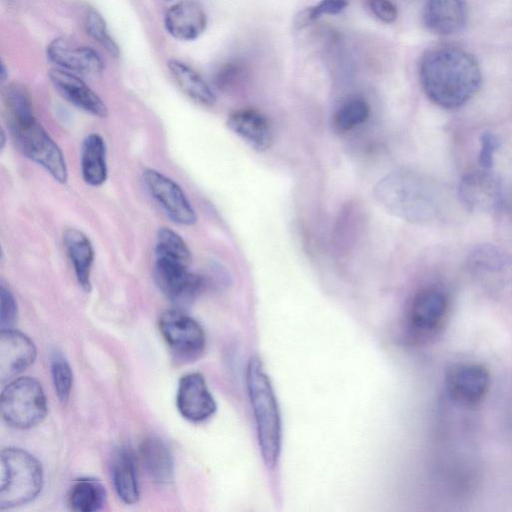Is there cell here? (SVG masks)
<instances>
[{
    "label": "cell",
    "mask_w": 512,
    "mask_h": 512,
    "mask_svg": "<svg viewBox=\"0 0 512 512\" xmlns=\"http://www.w3.org/2000/svg\"><path fill=\"white\" fill-rule=\"evenodd\" d=\"M459 197L471 211L491 213L502 204L500 179L491 169H475L464 174L459 183Z\"/></svg>",
    "instance_id": "8fae6325"
},
{
    "label": "cell",
    "mask_w": 512,
    "mask_h": 512,
    "mask_svg": "<svg viewBox=\"0 0 512 512\" xmlns=\"http://www.w3.org/2000/svg\"><path fill=\"white\" fill-rule=\"evenodd\" d=\"M1 414L11 427L27 429L39 424L47 413V400L38 380L12 379L1 393Z\"/></svg>",
    "instance_id": "8992f818"
},
{
    "label": "cell",
    "mask_w": 512,
    "mask_h": 512,
    "mask_svg": "<svg viewBox=\"0 0 512 512\" xmlns=\"http://www.w3.org/2000/svg\"><path fill=\"white\" fill-rule=\"evenodd\" d=\"M467 264L472 272L482 277L494 278L512 273V259L492 245H481L474 249Z\"/></svg>",
    "instance_id": "d4e9b609"
},
{
    "label": "cell",
    "mask_w": 512,
    "mask_h": 512,
    "mask_svg": "<svg viewBox=\"0 0 512 512\" xmlns=\"http://www.w3.org/2000/svg\"><path fill=\"white\" fill-rule=\"evenodd\" d=\"M0 77H1V80L2 81H5L6 77H7V72H6V68L4 66V63H1V68H0Z\"/></svg>",
    "instance_id": "e575fe53"
},
{
    "label": "cell",
    "mask_w": 512,
    "mask_h": 512,
    "mask_svg": "<svg viewBox=\"0 0 512 512\" xmlns=\"http://www.w3.org/2000/svg\"><path fill=\"white\" fill-rule=\"evenodd\" d=\"M373 193L389 214L408 222L427 223L440 214L438 187L415 171H392L377 182Z\"/></svg>",
    "instance_id": "3957f363"
},
{
    "label": "cell",
    "mask_w": 512,
    "mask_h": 512,
    "mask_svg": "<svg viewBox=\"0 0 512 512\" xmlns=\"http://www.w3.org/2000/svg\"><path fill=\"white\" fill-rule=\"evenodd\" d=\"M4 110L8 130L17 149L41 166L58 183L68 180L64 154L36 118L26 89L9 85L4 93Z\"/></svg>",
    "instance_id": "7a4b0ae2"
},
{
    "label": "cell",
    "mask_w": 512,
    "mask_h": 512,
    "mask_svg": "<svg viewBox=\"0 0 512 512\" xmlns=\"http://www.w3.org/2000/svg\"><path fill=\"white\" fill-rule=\"evenodd\" d=\"M500 145L498 137L491 131H484L480 136L478 164L480 168L492 169L494 155Z\"/></svg>",
    "instance_id": "d6a6232c"
},
{
    "label": "cell",
    "mask_w": 512,
    "mask_h": 512,
    "mask_svg": "<svg viewBox=\"0 0 512 512\" xmlns=\"http://www.w3.org/2000/svg\"><path fill=\"white\" fill-rule=\"evenodd\" d=\"M63 244L79 286L89 292L94 263V249L89 237L79 229L68 228L63 233Z\"/></svg>",
    "instance_id": "ffe728a7"
},
{
    "label": "cell",
    "mask_w": 512,
    "mask_h": 512,
    "mask_svg": "<svg viewBox=\"0 0 512 512\" xmlns=\"http://www.w3.org/2000/svg\"><path fill=\"white\" fill-rule=\"evenodd\" d=\"M349 5V0H320L317 4L302 10L295 19L299 27L320 18L323 15H336L341 13Z\"/></svg>",
    "instance_id": "4dcf8cb0"
},
{
    "label": "cell",
    "mask_w": 512,
    "mask_h": 512,
    "mask_svg": "<svg viewBox=\"0 0 512 512\" xmlns=\"http://www.w3.org/2000/svg\"><path fill=\"white\" fill-rule=\"evenodd\" d=\"M48 78L53 87L71 104L98 118L108 116V108L77 74L61 68H52Z\"/></svg>",
    "instance_id": "9a60e30c"
},
{
    "label": "cell",
    "mask_w": 512,
    "mask_h": 512,
    "mask_svg": "<svg viewBox=\"0 0 512 512\" xmlns=\"http://www.w3.org/2000/svg\"><path fill=\"white\" fill-rule=\"evenodd\" d=\"M155 261L189 266L192 261L191 251L184 239L174 230L161 227L158 229L154 246Z\"/></svg>",
    "instance_id": "4316f807"
},
{
    "label": "cell",
    "mask_w": 512,
    "mask_h": 512,
    "mask_svg": "<svg viewBox=\"0 0 512 512\" xmlns=\"http://www.w3.org/2000/svg\"><path fill=\"white\" fill-rule=\"evenodd\" d=\"M227 127L253 150L264 152L273 142V130L268 119L254 109H240L231 113Z\"/></svg>",
    "instance_id": "ac0fdd59"
},
{
    "label": "cell",
    "mask_w": 512,
    "mask_h": 512,
    "mask_svg": "<svg viewBox=\"0 0 512 512\" xmlns=\"http://www.w3.org/2000/svg\"><path fill=\"white\" fill-rule=\"evenodd\" d=\"M142 178L151 197L171 221L183 226L196 223L195 209L182 188L173 179L153 168H146Z\"/></svg>",
    "instance_id": "9c48e42d"
},
{
    "label": "cell",
    "mask_w": 512,
    "mask_h": 512,
    "mask_svg": "<svg viewBox=\"0 0 512 512\" xmlns=\"http://www.w3.org/2000/svg\"><path fill=\"white\" fill-rule=\"evenodd\" d=\"M419 80L431 102L445 109H455L471 100L482 82L475 57L454 45L427 49L419 62Z\"/></svg>",
    "instance_id": "6da1fadb"
},
{
    "label": "cell",
    "mask_w": 512,
    "mask_h": 512,
    "mask_svg": "<svg viewBox=\"0 0 512 512\" xmlns=\"http://www.w3.org/2000/svg\"><path fill=\"white\" fill-rule=\"evenodd\" d=\"M372 14L384 23H392L398 16L396 6L390 0H367Z\"/></svg>",
    "instance_id": "836d02e7"
},
{
    "label": "cell",
    "mask_w": 512,
    "mask_h": 512,
    "mask_svg": "<svg viewBox=\"0 0 512 512\" xmlns=\"http://www.w3.org/2000/svg\"><path fill=\"white\" fill-rule=\"evenodd\" d=\"M5 140H6L5 133H4V131L2 130V131H1V150H3V149H4Z\"/></svg>",
    "instance_id": "d590c367"
},
{
    "label": "cell",
    "mask_w": 512,
    "mask_h": 512,
    "mask_svg": "<svg viewBox=\"0 0 512 512\" xmlns=\"http://www.w3.org/2000/svg\"><path fill=\"white\" fill-rule=\"evenodd\" d=\"M164 26L173 38L192 41L205 31L207 14L199 1L180 0L166 11Z\"/></svg>",
    "instance_id": "2e32d148"
},
{
    "label": "cell",
    "mask_w": 512,
    "mask_h": 512,
    "mask_svg": "<svg viewBox=\"0 0 512 512\" xmlns=\"http://www.w3.org/2000/svg\"><path fill=\"white\" fill-rule=\"evenodd\" d=\"M422 17L429 31L447 36L462 30L467 9L463 0H426Z\"/></svg>",
    "instance_id": "d6986e66"
},
{
    "label": "cell",
    "mask_w": 512,
    "mask_h": 512,
    "mask_svg": "<svg viewBox=\"0 0 512 512\" xmlns=\"http://www.w3.org/2000/svg\"><path fill=\"white\" fill-rule=\"evenodd\" d=\"M111 476L115 491L126 504H135L140 498L136 459L128 447L118 448L113 456Z\"/></svg>",
    "instance_id": "44dd1931"
},
{
    "label": "cell",
    "mask_w": 512,
    "mask_h": 512,
    "mask_svg": "<svg viewBox=\"0 0 512 512\" xmlns=\"http://www.w3.org/2000/svg\"><path fill=\"white\" fill-rule=\"evenodd\" d=\"M159 331L176 357L182 360L199 358L206 346V336L201 325L179 310L163 312L158 321Z\"/></svg>",
    "instance_id": "ba28073f"
},
{
    "label": "cell",
    "mask_w": 512,
    "mask_h": 512,
    "mask_svg": "<svg viewBox=\"0 0 512 512\" xmlns=\"http://www.w3.org/2000/svg\"><path fill=\"white\" fill-rule=\"evenodd\" d=\"M140 457L149 477L158 484H169L174 476V462L166 443L157 436L145 438Z\"/></svg>",
    "instance_id": "603a6c76"
},
{
    "label": "cell",
    "mask_w": 512,
    "mask_h": 512,
    "mask_svg": "<svg viewBox=\"0 0 512 512\" xmlns=\"http://www.w3.org/2000/svg\"><path fill=\"white\" fill-rule=\"evenodd\" d=\"M43 486L40 462L29 452L8 447L0 455V509H11L35 499Z\"/></svg>",
    "instance_id": "5b68a950"
},
{
    "label": "cell",
    "mask_w": 512,
    "mask_h": 512,
    "mask_svg": "<svg viewBox=\"0 0 512 512\" xmlns=\"http://www.w3.org/2000/svg\"><path fill=\"white\" fill-rule=\"evenodd\" d=\"M51 374L58 399L68 401L73 385V373L67 359L59 352H54L50 360Z\"/></svg>",
    "instance_id": "f1b7e54d"
},
{
    "label": "cell",
    "mask_w": 512,
    "mask_h": 512,
    "mask_svg": "<svg viewBox=\"0 0 512 512\" xmlns=\"http://www.w3.org/2000/svg\"><path fill=\"white\" fill-rule=\"evenodd\" d=\"M490 386L488 369L479 363H456L445 374L448 397L457 405L474 407L486 397Z\"/></svg>",
    "instance_id": "30bf717a"
},
{
    "label": "cell",
    "mask_w": 512,
    "mask_h": 512,
    "mask_svg": "<svg viewBox=\"0 0 512 512\" xmlns=\"http://www.w3.org/2000/svg\"><path fill=\"white\" fill-rule=\"evenodd\" d=\"M176 405L180 414L191 422H202L216 411V402L202 374L182 376L178 383Z\"/></svg>",
    "instance_id": "7c38bea8"
},
{
    "label": "cell",
    "mask_w": 512,
    "mask_h": 512,
    "mask_svg": "<svg viewBox=\"0 0 512 512\" xmlns=\"http://www.w3.org/2000/svg\"><path fill=\"white\" fill-rule=\"evenodd\" d=\"M80 166L82 178L89 186L99 187L107 180V147L105 140L98 133H91L84 138Z\"/></svg>",
    "instance_id": "7402d4cb"
},
{
    "label": "cell",
    "mask_w": 512,
    "mask_h": 512,
    "mask_svg": "<svg viewBox=\"0 0 512 512\" xmlns=\"http://www.w3.org/2000/svg\"><path fill=\"white\" fill-rule=\"evenodd\" d=\"M449 310L447 293L431 286L418 291L406 313L408 336L415 343H425L437 337L445 327Z\"/></svg>",
    "instance_id": "52a82bcc"
},
{
    "label": "cell",
    "mask_w": 512,
    "mask_h": 512,
    "mask_svg": "<svg viewBox=\"0 0 512 512\" xmlns=\"http://www.w3.org/2000/svg\"><path fill=\"white\" fill-rule=\"evenodd\" d=\"M0 302L1 329L14 328L18 318V305L13 293L4 283L0 286Z\"/></svg>",
    "instance_id": "1f68e13d"
},
{
    "label": "cell",
    "mask_w": 512,
    "mask_h": 512,
    "mask_svg": "<svg viewBox=\"0 0 512 512\" xmlns=\"http://www.w3.org/2000/svg\"><path fill=\"white\" fill-rule=\"evenodd\" d=\"M154 273L162 293L174 302L192 299L204 285L202 278L185 265L155 261Z\"/></svg>",
    "instance_id": "e0dca14e"
},
{
    "label": "cell",
    "mask_w": 512,
    "mask_h": 512,
    "mask_svg": "<svg viewBox=\"0 0 512 512\" xmlns=\"http://www.w3.org/2000/svg\"><path fill=\"white\" fill-rule=\"evenodd\" d=\"M246 386L261 456L266 467L272 469L277 465L281 453V417L270 379L257 356L250 357L248 361Z\"/></svg>",
    "instance_id": "277c9868"
},
{
    "label": "cell",
    "mask_w": 512,
    "mask_h": 512,
    "mask_svg": "<svg viewBox=\"0 0 512 512\" xmlns=\"http://www.w3.org/2000/svg\"><path fill=\"white\" fill-rule=\"evenodd\" d=\"M171 76L180 90L204 106H212L216 96L202 76L186 63L172 59L167 63Z\"/></svg>",
    "instance_id": "cb8c5ba5"
},
{
    "label": "cell",
    "mask_w": 512,
    "mask_h": 512,
    "mask_svg": "<svg viewBox=\"0 0 512 512\" xmlns=\"http://www.w3.org/2000/svg\"><path fill=\"white\" fill-rule=\"evenodd\" d=\"M46 54L58 68L75 74L96 75L103 70V62L96 51L65 37L53 39L47 45Z\"/></svg>",
    "instance_id": "4fadbf2b"
},
{
    "label": "cell",
    "mask_w": 512,
    "mask_h": 512,
    "mask_svg": "<svg viewBox=\"0 0 512 512\" xmlns=\"http://www.w3.org/2000/svg\"><path fill=\"white\" fill-rule=\"evenodd\" d=\"M105 486L97 479L82 478L74 482L68 494V504L73 511L95 512L106 503Z\"/></svg>",
    "instance_id": "484cf974"
},
{
    "label": "cell",
    "mask_w": 512,
    "mask_h": 512,
    "mask_svg": "<svg viewBox=\"0 0 512 512\" xmlns=\"http://www.w3.org/2000/svg\"><path fill=\"white\" fill-rule=\"evenodd\" d=\"M84 23L87 34L93 40L99 43L112 56L117 57L119 55V47L110 35L104 18L97 10L89 9L85 15Z\"/></svg>",
    "instance_id": "f546056e"
},
{
    "label": "cell",
    "mask_w": 512,
    "mask_h": 512,
    "mask_svg": "<svg viewBox=\"0 0 512 512\" xmlns=\"http://www.w3.org/2000/svg\"><path fill=\"white\" fill-rule=\"evenodd\" d=\"M370 106L360 98L343 103L334 115V125L340 131H348L363 124L369 118Z\"/></svg>",
    "instance_id": "83f0119b"
},
{
    "label": "cell",
    "mask_w": 512,
    "mask_h": 512,
    "mask_svg": "<svg viewBox=\"0 0 512 512\" xmlns=\"http://www.w3.org/2000/svg\"><path fill=\"white\" fill-rule=\"evenodd\" d=\"M37 356L34 342L14 328L0 332V380L2 383L14 379L31 366Z\"/></svg>",
    "instance_id": "5bb4252c"
}]
</instances>
